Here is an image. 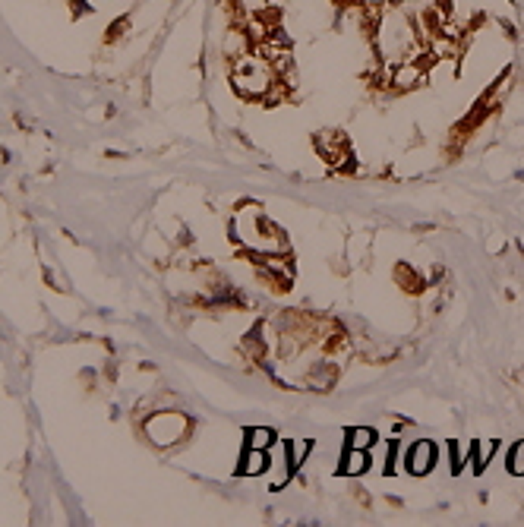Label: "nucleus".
Wrapping results in <instances>:
<instances>
[{"instance_id":"8","label":"nucleus","mask_w":524,"mask_h":527,"mask_svg":"<svg viewBox=\"0 0 524 527\" xmlns=\"http://www.w3.org/2000/svg\"><path fill=\"white\" fill-rule=\"evenodd\" d=\"M509 470L512 474H524V442H518L509 455Z\"/></svg>"},{"instance_id":"9","label":"nucleus","mask_w":524,"mask_h":527,"mask_svg":"<svg viewBox=\"0 0 524 527\" xmlns=\"http://www.w3.org/2000/svg\"><path fill=\"white\" fill-rule=\"evenodd\" d=\"M493 452H496V442H480V445H477V467H487V461L489 458H493Z\"/></svg>"},{"instance_id":"4","label":"nucleus","mask_w":524,"mask_h":527,"mask_svg":"<svg viewBox=\"0 0 524 527\" xmlns=\"http://www.w3.org/2000/svg\"><path fill=\"white\" fill-rule=\"evenodd\" d=\"M347 439H351V449H370L376 442V433L373 429H366V427H357L347 433Z\"/></svg>"},{"instance_id":"7","label":"nucleus","mask_w":524,"mask_h":527,"mask_svg":"<svg viewBox=\"0 0 524 527\" xmlns=\"http://www.w3.org/2000/svg\"><path fill=\"white\" fill-rule=\"evenodd\" d=\"M307 452H309V442H291V445H287V467L294 470L297 464L307 458Z\"/></svg>"},{"instance_id":"3","label":"nucleus","mask_w":524,"mask_h":527,"mask_svg":"<svg viewBox=\"0 0 524 527\" xmlns=\"http://www.w3.org/2000/svg\"><path fill=\"white\" fill-rule=\"evenodd\" d=\"M370 467V455H366V449H351L345 458V474H363V470Z\"/></svg>"},{"instance_id":"6","label":"nucleus","mask_w":524,"mask_h":527,"mask_svg":"<svg viewBox=\"0 0 524 527\" xmlns=\"http://www.w3.org/2000/svg\"><path fill=\"white\" fill-rule=\"evenodd\" d=\"M244 470L246 474H262V470H266V449H250V455H246V461H244Z\"/></svg>"},{"instance_id":"5","label":"nucleus","mask_w":524,"mask_h":527,"mask_svg":"<svg viewBox=\"0 0 524 527\" xmlns=\"http://www.w3.org/2000/svg\"><path fill=\"white\" fill-rule=\"evenodd\" d=\"M246 439H250V449H269L275 436H272V429L256 427V429H250V433H246Z\"/></svg>"},{"instance_id":"1","label":"nucleus","mask_w":524,"mask_h":527,"mask_svg":"<svg viewBox=\"0 0 524 527\" xmlns=\"http://www.w3.org/2000/svg\"><path fill=\"white\" fill-rule=\"evenodd\" d=\"M436 461V449H433V442H417L414 449L408 455V470L410 474H426Z\"/></svg>"},{"instance_id":"2","label":"nucleus","mask_w":524,"mask_h":527,"mask_svg":"<svg viewBox=\"0 0 524 527\" xmlns=\"http://www.w3.org/2000/svg\"><path fill=\"white\" fill-rule=\"evenodd\" d=\"M420 82H424V64H404L392 73V86L398 92H408V89L420 86Z\"/></svg>"}]
</instances>
